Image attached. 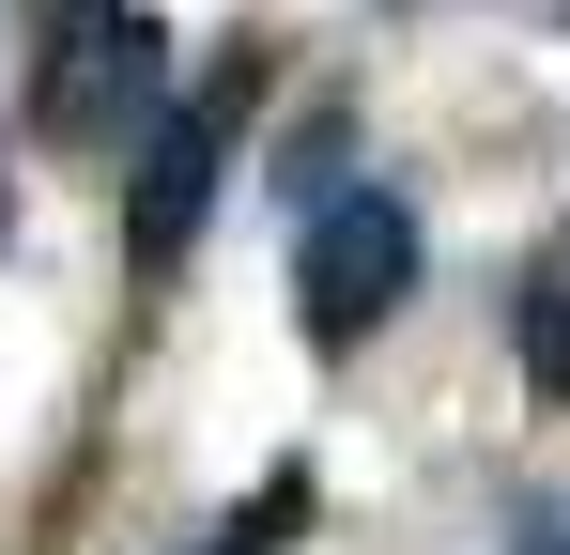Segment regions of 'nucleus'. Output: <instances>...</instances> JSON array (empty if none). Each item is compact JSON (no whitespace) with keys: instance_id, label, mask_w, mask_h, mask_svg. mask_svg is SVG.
I'll list each match as a JSON object with an SVG mask.
<instances>
[{"instance_id":"obj_3","label":"nucleus","mask_w":570,"mask_h":555,"mask_svg":"<svg viewBox=\"0 0 570 555\" xmlns=\"http://www.w3.org/2000/svg\"><path fill=\"white\" fill-rule=\"evenodd\" d=\"M247 93H263V47H232L200 93H155L139 185H124V247H139V263H186L200 247V216H216V185H232V139H247Z\"/></svg>"},{"instance_id":"obj_1","label":"nucleus","mask_w":570,"mask_h":555,"mask_svg":"<svg viewBox=\"0 0 570 555\" xmlns=\"http://www.w3.org/2000/svg\"><path fill=\"white\" fill-rule=\"evenodd\" d=\"M170 93V31L155 0H47V47H31V139L47 155H108L139 139Z\"/></svg>"},{"instance_id":"obj_2","label":"nucleus","mask_w":570,"mask_h":555,"mask_svg":"<svg viewBox=\"0 0 570 555\" xmlns=\"http://www.w3.org/2000/svg\"><path fill=\"white\" fill-rule=\"evenodd\" d=\"M416 201H385V185H324L308 201V232H293V324H308V356H355L385 309L416 293Z\"/></svg>"},{"instance_id":"obj_5","label":"nucleus","mask_w":570,"mask_h":555,"mask_svg":"<svg viewBox=\"0 0 570 555\" xmlns=\"http://www.w3.org/2000/svg\"><path fill=\"white\" fill-rule=\"evenodd\" d=\"M0 232H16V216H0Z\"/></svg>"},{"instance_id":"obj_4","label":"nucleus","mask_w":570,"mask_h":555,"mask_svg":"<svg viewBox=\"0 0 570 555\" xmlns=\"http://www.w3.org/2000/svg\"><path fill=\"white\" fill-rule=\"evenodd\" d=\"M509 356H524V386H540V401H570V247H540V263H524V293H509Z\"/></svg>"}]
</instances>
